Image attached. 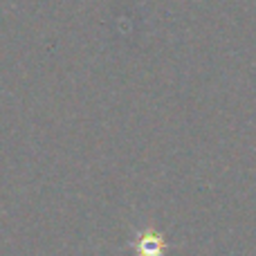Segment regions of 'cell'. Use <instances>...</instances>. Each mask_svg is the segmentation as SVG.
I'll return each instance as SVG.
<instances>
[{
    "label": "cell",
    "instance_id": "cell-1",
    "mask_svg": "<svg viewBox=\"0 0 256 256\" xmlns=\"http://www.w3.org/2000/svg\"><path fill=\"white\" fill-rule=\"evenodd\" d=\"M166 252V243L155 232H142L137 236V256H162Z\"/></svg>",
    "mask_w": 256,
    "mask_h": 256
}]
</instances>
